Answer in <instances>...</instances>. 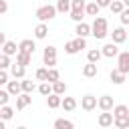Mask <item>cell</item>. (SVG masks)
<instances>
[{"instance_id":"obj_39","label":"cell","mask_w":129,"mask_h":129,"mask_svg":"<svg viewBox=\"0 0 129 129\" xmlns=\"http://www.w3.org/2000/svg\"><path fill=\"white\" fill-rule=\"evenodd\" d=\"M71 18H73L75 22H83V18H85V12H77V10H71Z\"/></svg>"},{"instance_id":"obj_1","label":"cell","mask_w":129,"mask_h":129,"mask_svg":"<svg viewBox=\"0 0 129 129\" xmlns=\"http://www.w3.org/2000/svg\"><path fill=\"white\" fill-rule=\"evenodd\" d=\"M91 34H93L97 40H103V38L109 34V30H107V18L95 16V20H93V24H91Z\"/></svg>"},{"instance_id":"obj_28","label":"cell","mask_w":129,"mask_h":129,"mask_svg":"<svg viewBox=\"0 0 129 129\" xmlns=\"http://www.w3.org/2000/svg\"><path fill=\"white\" fill-rule=\"evenodd\" d=\"M56 81H60V75H58V71L56 69H46V81L44 83H56Z\"/></svg>"},{"instance_id":"obj_49","label":"cell","mask_w":129,"mask_h":129,"mask_svg":"<svg viewBox=\"0 0 129 129\" xmlns=\"http://www.w3.org/2000/svg\"><path fill=\"white\" fill-rule=\"evenodd\" d=\"M107 129H115V127H113V125H111V127H107Z\"/></svg>"},{"instance_id":"obj_13","label":"cell","mask_w":129,"mask_h":129,"mask_svg":"<svg viewBox=\"0 0 129 129\" xmlns=\"http://www.w3.org/2000/svg\"><path fill=\"white\" fill-rule=\"evenodd\" d=\"M48 36V26L44 24V22H38L36 26H34V38L36 40H42V38H46Z\"/></svg>"},{"instance_id":"obj_44","label":"cell","mask_w":129,"mask_h":129,"mask_svg":"<svg viewBox=\"0 0 129 129\" xmlns=\"http://www.w3.org/2000/svg\"><path fill=\"white\" fill-rule=\"evenodd\" d=\"M6 12H8V2L0 0V14H6Z\"/></svg>"},{"instance_id":"obj_11","label":"cell","mask_w":129,"mask_h":129,"mask_svg":"<svg viewBox=\"0 0 129 129\" xmlns=\"http://www.w3.org/2000/svg\"><path fill=\"white\" fill-rule=\"evenodd\" d=\"M75 34H77L79 38H87V36L91 34V24H87V22H77Z\"/></svg>"},{"instance_id":"obj_17","label":"cell","mask_w":129,"mask_h":129,"mask_svg":"<svg viewBox=\"0 0 129 129\" xmlns=\"http://www.w3.org/2000/svg\"><path fill=\"white\" fill-rule=\"evenodd\" d=\"M99 125H101L103 129H107V127L113 125V115H111V111H103V113L99 115Z\"/></svg>"},{"instance_id":"obj_30","label":"cell","mask_w":129,"mask_h":129,"mask_svg":"<svg viewBox=\"0 0 129 129\" xmlns=\"http://www.w3.org/2000/svg\"><path fill=\"white\" fill-rule=\"evenodd\" d=\"M113 127L115 129H129V117H125V119H113Z\"/></svg>"},{"instance_id":"obj_8","label":"cell","mask_w":129,"mask_h":129,"mask_svg":"<svg viewBox=\"0 0 129 129\" xmlns=\"http://www.w3.org/2000/svg\"><path fill=\"white\" fill-rule=\"evenodd\" d=\"M101 50V56H107V58H113V56H117L119 54V46L117 44H113V42H107L103 48H99Z\"/></svg>"},{"instance_id":"obj_29","label":"cell","mask_w":129,"mask_h":129,"mask_svg":"<svg viewBox=\"0 0 129 129\" xmlns=\"http://www.w3.org/2000/svg\"><path fill=\"white\" fill-rule=\"evenodd\" d=\"M99 6L95 4V2H87L85 4V14H89V16H99Z\"/></svg>"},{"instance_id":"obj_43","label":"cell","mask_w":129,"mask_h":129,"mask_svg":"<svg viewBox=\"0 0 129 129\" xmlns=\"http://www.w3.org/2000/svg\"><path fill=\"white\" fill-rule=\"evenodd\" d=\"M6 83H8V73L6 71H0V87L6 85Z\"/></svg>"},{"instance_id":"obj_2","label":"cell","mask_w":129,"mask_h":129,"mask_svg":"<svg viewBox=\"0 0 129 129\" xmlns=\"http://www.w3.org/2000/svg\"><path fill=\"white\" fill-rule=\"evenodd\" d=\"M34 16L40 20V22H48V20H52L54 16H56V8L52 6V4H42L40 8H36V12H34Z\"/></svg>"},{"instance_id":"obj_15","label":"cell","mask_w":129,"mask_h":129,"mask_svg":"<svg viewBox=\"0 0 129 129\" xmlns=\"http://www.w3.org/2000/svg\"><path fill=\"white\" fill-rule=\"evenodd\" d=\"M6 93H8L10 97H12V95L18 97V95L22 93V91H20V81H16V79H14V81H8V83H6Z\"/></svg>"},{"instance_id":"obj_25","label":"cell","mask_w":129,"mask_h":129,"mask_svg":"<svg viewBox=\"0 0 129 129\" xmlns=\"http://www.w3.org/2000/svg\"><path fill=\"white\" fill-rule=\"evenodd\" d=\"M14 117V109L12 107H8V105H4V107H0V119L6 123V121H10Z\"/></svg>"},{"instance_id":"obj_10","label":"cell","mask_w":129,"mask_h":129,"mask_svg":"<svg viewBox=\"0 0 129 129\" xmlns=\"http://www.w3.org/2000/svg\"><path fill=\"white\" fill-rule=\"evenodd\" d=\"M113 113V119H125V117H129V107L127 105H113V109H111Z\"/></svg>"},{"instance_id":"obj_35","label":"cell","mask_w":129,"mask_h":129,"mask_svg":"<svg viewBox=\"0 0 129 129\" xmlns=\"http://www.w3.org/2000/svg\"><path fill=\"white\" fill-rule=\"evenodd\" d=\"M119 18H121V26H127L129 24V8H123L119 12Z\"/></svg>"},{"instance_id":"obj_21","label":"cell","mask_w":129,"mask_h":129,"mask_svg":"<svg viewBox=\"0 0 129 129\" xmlns=\"http://www.w3.org/2000/svg\"><path fill=\"white\" fill-rule=\"evenodd\" d=\"M97 73H99V69H97V64H93V62H87V64L83 67V75H85L87 79L97 77Z\"/></svg>"},{"instance_id":"obj_42","label":"cell","mask_w":129,"mask_h":129,"mask_svg":"<svg viewBox=\"0 0 129 129\" xmlns=\"http://www.w3.org/2000/svg\"><path fill=\"white\" fill-rule=\"evenodd\" d=\"M95 4H97L99 8H109V4H111V0H95Z\"/></svg>"},{"instance_id":"obj_23","label":"cell","mask_w":129,"mask_h":129,"mask_svg":"<svg viewBox=\"0 0 129 129\" xmlns=\"http://www.w3.org/2000/svg\"><path fill=\"white\" fill-rule=\"evenodd\" d=\"M109 79H111V83H115V85H123V83H125V75L119 73L117 69H113V71L109 73Z\"/></svg>"},{"instance_id":"obj_45","label":"cell","mask_w":129,"mask_h":129,"mask_svg":"<svg viewBox=\"0 0 129 129\" xmlns=\"http://www.w3.org/2000/svg\"><path fill=\"white\" fill-rule=\"evenodd\" d=\"M4 42H6V34H4V32H0V46H2Z\"/></svg>"},{"instance_id":"obj_37","label":"cell","mask_w":129,"mask_h":129,"mask_svg":"<svg viewBox=\"0 0 129 129\" xmlns=\"http://www.w3.org/2000/svg\"><path fill=\"white\" fill-rule=\"evenodd\" d=\"M10 64H12V62H10V56H6V54H0V71H6Z\"/></svg>"},{"instance_id":"obj_6","label":"cell","mask_w":129,"mask_h":129,"mask_svg":"<svg viewBox=\"0 0 129 129\" xmlns=\"http://www.w3.org/2000/svg\"><path fill=\"white\" fill-rule=\"evenodd\" d=\"M34 48H36V44H34V40L32 38H24V40H20L18 42V52H24V54H34Z\"/></svg>"},{"instance_id":"obj_33","label":"cell","mask_w":129,"mask_h":129,"mask_svg":"<svg viewBox=\"0 0 129 129\" xmlns=\"http://www.w3.org/2000/svg\"><path fill=\"white\" fill-rule=\"evenodd\" d=\"M73 44H75V50L81 52L83 48H87V38H79V36H77V38L73 40Z\"/></svg>"},{"instance_id":"obj_7","label":"cell","mask_w":129,"mask_h":129,"mask_svg":"<svg viewBox=\"0 0 129 129\" xmlns=\"http://www.w3.org/2000/svg\"><path fill=\"white\" fill-rule=\"evenodd\" d=\"M81 109H83V111H93V109H97V97H93V95L81 97Z\"/></svg>"},{"instance_id":"obj_5","label":"cell","mask_w":129,"mask_h":129,"mask_svg":"<svg viewBox=\"0 0 129 129\" xmlns=\"http://www.w3.org/2000/svg\"><path fill=\"white\" fill-rule=\"evenodd\" d=\"M111 38H113V44H123L125 40H127V30H125V26H117V28H113V32H111Z\"/></svg>"},{"instance_id":"obj_19","label":"cell","mask_w":129,"mask_h":129,"mask_svg":"<svg viewBox=\"0 0 129 129\" xmlns=\"http://www.w3.org/2000/svg\"><path fill=\"white\" fill-rule=\"evenodd\" d=\"M52 127H54V129H75V123H73L71 119L60 117V119H56V121L52 123Z\"/></svg>"},{"instance_id":"obj_18","label":"cell","mask_w":129,"mask_h":129,"mask_svg":"<svg viewBox=\"0 0 129 129\" xmlns=\"http://www.w3.org/2000/svg\"><path fill=\"white\" fill-rule=\"evenodd\" d=\"M8 69H10V75H12L14 79H24V75H26V69L20 67V64H16V62H12Z\"/></svg>"},{"instance_id":"obj_4","label":"cell","mask_w":129,"mask_h":129,"mask_svg":"<svg viewBox=\"0 0 129 129\" xmlns=\"http://www.w3.org/2000/svg\"><path fill=\"white\" fill-rule=\"evenodd\" d=\"M117 71L123 75L129 73V50H123L117 54Z\"/></svg>"},{"instance_id":"obj_40","label":"cell","mask_w":129,"mask_h":129,"mask_svg":"<svg viewBox=\"0 0 129 129\" xmlns=\"http://www.w3.org/2000/svg\"><path fill=\"white\" fill-rule=\"evenodd\" d=\"M8 99H10V95L4 91V89H0V107H4V105H8Z\"/></svg>"},{"instance_id":"obj_16","label":"cell","mask_w":129,"mask_h":129,"mask_svg":"<svg viewBox=\"0 0 129 129\" xmlns=\"http://www.w3.org/2000/svg\"><path fill=\"white\" fill-rule=\"evenodd\" d=\"M60 107L64 111H75L77 109V99L75 97H60Z\"/></svg>"},{"instance_id":"obj_36","label":"cell","mask_w":129,"mask_h":129,"mask_svg":"<svg viewBox=\"0 0 129 129\" xmlns=\"http://www.w3.org/2000/svg\"><path fill=\"white\" fill-rule=\"evenodd\" d=\"M56 12H60V14H67V12H71V4H64V2H56Z\"/></svg>"},{"instance_id":"obj_47","label":"cell","mask_w":129,"mask_h":129,"mask_svg":"<svg viewBox=\"0 0 129 129\" xmlns=\"http://www.w3.org/2000/svg\"><path fill=\"white\" fill-rule=\"evenodd\" d=\"M56 2H64V4H71V0H56Z\"/></svg>"},{"instance_id":"obj_20","label":"cell","mask_w":129,"mask_h":129,"mask_svg":"<svg viewBox=\"0 0 129 129\" xmlns=\"http://www.w3.org/2000/svg\"><path fill=\"white\" fill-rule=\"evenodd\" d=\"M34 89H36V85H34V81H32V79H22V81H20V91H22V93L30 95Z\"/></svg>"},{"instance_id":"obj_27","label":"cell","mask_w":129,"mask_h":129,"mask_svg":"<svg viewBox=\"0 0 129 129\" xmlns=\"http://www.w3.org/2000/svg\"><path fill=\"white\" fill-rule=\"evenodd\" d=\"M46 107H48V109H56V107H60V97L54 95V93H50V95L46 97Z\"/></svg>"},{"instance_id":"obj_48","label":"cell","mask_w":129,"mask_h":129,"mask_svg":"<svg viewBox=\"0 0 129 129\" xmlns=\"http://www.w3.org/2000/svg\"><path fill=\"white\" fill-rule=\"evenodd\" d=\"M16 129H26V127H24V125H20V127H16Z\"/></svg>"},{"instance_id":"obj_38","label":"cell","mask_w":129,"mask_h":129,"mask_svg":"<svg viewBox=\"0 0 129 129\" xmlns=\"http://www.w3.org/2000/svg\"><path fill=\"white\" fill-rule=\"evenodd\" d=\"M34 77H36V81H46V67H42V69H36V73H34Z\"/></svg>"},{"instance_id":"obj_12","label":"cell","mask_w":129,"mask_h":129,"mask_svg":"<svg viewBox=\"0 0 129 129\" xmlns=\"http://www.w3.org/2000/svg\"><path fill=\"white\" fill-rule=\"evenodd\" d=\"M30 103H32V97H30V95H26V93H20V95L16 97V109H18V111L26 109Z\"/></svg>"},{"instance_id":"obj_3","label":"cell","mask_w":129,"mask_h":129,"mask_svg":"<svg viewBox=\"0 0 129 129\" xmlns=\"http://www.w3.org/2000/svg\"><path fill=\"white\" fill-rule=\"evenodd\" d=\"M42 62L46 64V69L56 67V46H46L42 50Z\"/></svg>"},{"instance_id":"obj_41","label":"cell","mask_w":129,"mask_h":129,"mask_svg":"<svg viewBox=\"0 0 129 129\" xmlns=\"http://www.w3.org/2000/svg\"><path fill=\"white\" fill-rule=\"evenodd\" d=\"M64 52H67V54H77V50H75V44H73V40L64 42Z\"/></svg>"},{"instance_id":"obj_26","label":"cell","mask_w":129,"mask_h":129,"mask_svg":"<svg viewBox=\"0 0 129 129\" xmlns=\"http://www.w3.org/2000/svg\"><path fill=\"white\" fill-rule=\"evenodd\" d=\"M99 60H101V50H99V48H91V50L87 52V62L97 64Z\"/></svg>"},{"instance_id":"obj_34","label":"cell","mask_w":129,"mask_h":129,"mask_svg":"<svg viewBox=\"0 0 129 129\" xmlns=\"http://www.w3.org/2000/svg\"><path fill=\"white\" fill-rule=\"evenodd\" d=\"M38 93H40V95H44V97H48V95L52 93L50 83H40V85H38Z\"/></svg>"},{"instance_id":"obj_14","label":"cell","mask_w":129,"mask_h":129,"mask_svg":"<svg viewBox=\"0 0 129 129\" xmlns=\"http://www.w3.org/2000/svg\"><path fill=\"white\" fill-rule=\"evenodd\" d=\"M0 48H2V54H6V56H12V54H16V52H18V44H16V42H12V40H6Z\"/></svg>"},{"instance_id":"obj_31","label":"cell","mask_w":129,"mask_h":129,"mask_svg":"<svg viewBox=\"0 0 129 129\" xmlns=\"http://www.w3.org/2000/svg\"><path fill=\"white\" fill-rule=\"evenodd\" d=\"M85 4H87V0H71V10L85 12Z\"/></svg>"},{"instance_id":"obj_32","label":"cell","mask_w":129,"mask_h":129,"mask_svg":"<svg viewBox=\"0 0 129 129\" xmlns=\"http://www.w3.org/2000/svg\"><path fill=\"white\" fill-rule=\"evenodd\" d=\"M123 8H125V6L121 4V0H111V4H109V10H111V12H115V14H119Z\"/></svg>"},{"instance_id":"obj_9","label":"cell","mask_w":129,"mask_h":129,"mask_svg":"<svg viewBox=\"0 0 129 129\" xmlns=\"http://www.w3.org/2000/svg\"><path fill=\"white\" fill-rule=\"evenodd\" d=\"M97 107H99L101 111H111V109H113V97H111V95L99 97V99H97Z\"/></svg>"},{"instance_id":"obj_22","label":"cell","mask_w":129,"mask_h":129,"mask_svg":"<svg viewBox=\"0 0 129 129\" xmlns=\"http://www.w3.org/2000/svg\"><path fill=\"white\" fill-rule=\"evenodd\" d=\"M32 62V56L30 54H24V52H16V64H20V67H28Z\"/></svg>"},{"instance_id":"obj_24","label":"cell","mask_w":129,"mask_h":129,"mask_svg":"<svg viewBox=\"0 0 129 129\" xmlns=\"http://www.w3.org/2000/svg\"><path fill=\"white\" fill-rule=\"evenodd\" d=\"M50 87H52V93H54V95H58V97H62V95L67 93V89H69V87H67V83H62V81H56V83H52Z\"/></svg>"},{"instance_id":"obj_46","label":"cell","mask_w":129,"mask_h":129,"mask_svg":"<svg viewBox=\"0 0 129 129\" xmlns=\"http://www.w3.org/2000/svg\"><path fill=\"white\" fill-rule=\"evenodd\" d=\"M0 129H6V125H4V121L0 119Z\"/></svg>"}]
</instances>
